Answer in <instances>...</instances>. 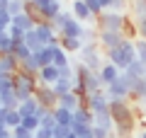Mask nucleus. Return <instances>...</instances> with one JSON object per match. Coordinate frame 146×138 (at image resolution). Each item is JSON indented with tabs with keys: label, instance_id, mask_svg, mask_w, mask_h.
<instances>
[{
	"label": "nucleus",
	"instance_id": "nucleus-1",
	"mask_svg": "<svg viewBox=\"0 0 146 138\" xmlns=\"http://www.w3.org/2000/svg\"><path fill=\"white\" fill-rule=\"evenodd\" d=\"M110 114H112V121H115L112 133L117 138H134V131L141 119L129 99H110Z\"/></svg>",
	"mask_w": 146,
	"mask_h": 138
},
{
	"label": "nucleus",
	"instance_id": "nucleus-2",
	"mask_svg": "<svg viewBox=\"0 0 146 138\" xmlns=\"http://www.w3.org/2000/svg\"><path fill=\"white\" fill-rule=\"evenodd\" d=\"M105 56H107V61L112 63V66H117L124 73L127 68L131 66V61H136V46H134V41L122 39V44L115 46V49H110V51H105Z\"/></svg>",
	"mask_w": 146,
	"mask_h": 138
},
{
	"label": "nucleus",
	"instance_id": "nucleus-3",
	"mask_svg": "<svg viewBox=\"0 0 146 138\" xmlns=\"http://www.w3.org/2000/svg\"><path fill=\"white\" fill-rule=\"evenodd\" d=\"M124 12H117V10H105L102 15L95 17V29L98 32H122L124 29V22H127Z\"/></svg>",
	"mask_w": 146,
	"mask_h": 138
},
{
	"label": "nucleus",
	"instance_id": "nucleus-4",
	"mask_svg": "<svg viewBox=\"0 0 146 138\" xmlns=\"http://www.w3.org/2000/svg\"><path fill=\"white\" fill-rule=\"evenodd\" d=\"M80 56V63H83L88 70H95L98 73L100 68H102V49H100V44L95 41V44H83V49L78 51Z\"/></svg>",
	"mask_w": 146,
	"mask_h": 138
},
{
	"label": "nucleus",
	"instance_id": "nucleus-5",
	"mask_svg": "<svg viewBox=\"0 0 146 138\" xmlns=\"http://www.w3.org/2000/svg\"><path fill=\"white\" fill-rule=\"evenodd\" d=\"M105 95H107V99H129V95H131V80L124 75V73H119V78H117L112 85L105 87Z\"/></svg>",
	"mask_w": 146,
	"mask_h": 138
},
{
	"label": "nucleus",
	"instance_id": "nucleus-6",
	"mask_svg": "<svg viewBox=\"0 0 146 138\" xmlns=\"http://www.w3.org/2000/svg\"><path fill=\"white\" fill-rule=\"evenodd\" d=\"M34 99L39 102V107H44V109H54V107H58V97L54 95L51 85H39V87L34 90Z\"/></svg>",
	"mask_w": 146,
	"mask_h": 138
},
{
	"label": "nucleus",
	"instance_id": "nucleus-7",
	"mask_svg": "<svg viewBox=\"0 0 146 138\" xmlns=\"http://www.w3.org/2000/svg\"><path fill=\"white\" fill-rule=\"evenodd\" d=\"M34 32H36V36H39V41H42L44 46H58V34L54 32V27H51V22H42V24H36L34 27Z\"/></svg>",
	"mask_w": 146,
	"mask_h": 138
},
{
	"label": "nucleus",
	"instance_id": "nucleus-8",
	"mask_svg": "<svg viewBox=\"0 0 146 138\" xmlns=\"http://www.w3.org/2000/svg\"><path fill=\"white\" fill-rule=\"evenodd\" d=\"M12 82H15V87H25V90H32V92L39 87V78H36L34 73L22 70V68L15 73V75H12Z\"/></svg>",
	"mask_w": 146,
	"mask_h": 138
},
{
	"label": "nucleus",
	"instance_id": "nucleus-9",
	"mask_svg": "<svg viewBox=\"0 0 146 138\" xmlns=\"http://www.w3.org/2000/svg\"><path fill=\"white\" fill-rule=\"evenodd\" d=\"M85 102H88V109H90L93 114H98V112H107V109H110V99H107V95H105V90L88 95V97H85Z\"/></svg>",
	"mask_w": 146,
	"mask_h": 138
},
{
	"label": "nucleus",
	"instance_id": "nucleus-10",
	"mask_svg": "<svg viewBox=\"0 0 146 138\" xmlns=\"http://www.w3.org/2000/svg\"><path fill=\"white\" fill-rule=\"evenodd\" d=\"M122 39H124V34H122V32H100V34H98V44H100V49H102V51H110V49L119 46Z\"/></svg>",
	"mask_w": 146,
	"mask_h": 138
},
{
	"label": "nucleus",
	"instance_id": "nucleus-11",
	"mask_svg": "<svg viewBox=\"0 0 146 138\" xmlns=\"http://www.w3.org/2000/svg\"><path fill=\"white\" fill-rule=\"evenodd\" d=\"M58 107L68 109V112H76L78 107H88V102H85V97H80L76 92H68V95H63V97L58 99Z\"/></svg>",
	"mask_w": 146,
	"mask_h": 138
},
{
	"label": "nucleus",
	"instance_id": "nucleus-12",
	"mask_svg": "<svg viewBox=\"0 0 146 138\" xmlns=\"http://www.w3.org/2000/svg\"><path fill=\"white\" fill-rule=\"evenodd\" d=\"M71 12H73V17L83 24V22H88V20H93L95 22V17H93V12H90V7L85 5V0H73L71 3Z\"/></svg>",
	"mask_w": 146,
	"mask_h": 138
},
{
	"label": "nucleus",
	"instance_id": "nucleus-13",
	"mask_svg": "<svg viewBox=\"0 0 146 138\" xmlns=\"http://www.w3.org/2000/svg\"><path fill=\"white\" fill-rule=\"evenodd\" d=\"M98 73H100V80H102V85L107 87V85H112V82L119 78V73H122V70H119L117 66H112L110 61H105V63H102V68H100Z\"/></svg>",
	"mask_w": 146,
	"mask_h": 138
},
{
	"label": "nucleus",
	"instance_id": "nucleus-14",
	"mask_svg": "<svg viewBox=\"0 0 146 138\" xmlns=\"http://www.w3.org/2000/svg\"><path fill=\"white\" fill-rule=\"evenodd\" d=\"M129 17L136 24L146 22V0H129Z\"/></svg>",
	"mask_w": 146,
	"mask_h": 138
},
{
	"label": "nucleus",
	"instance_id": "nucleus-15",
	"mask_svg": "<svg viewBox=\"0 0 146 138\" xmlns=\"http://www.w3.org/2000/svg\"><path fill=\"white\" fill-rule=\"evenodd\" d=\"M83 87H85V97H88V95H93V92H100V90H105L102 80H100V73H95V70H88V75H85V82H83Z\"/></svg>",
	"mask_w": 146,
	"mask_h": 138
},
{
	"label": "nucleus",
	"instance_id": "nucleus-16",
	"mask_svg": "<svg viewBox=\"0 0 146 138\" xmlns=\"http://www.w3.org/2000/svg\"><path fill=\"white\" fill-rule=\"evenodd\" d=\"M36 78H39V85H54L61 78V73H58L56 66H44L42 70L36 73Z\"/></svg>",
	"mask_w": 146,
	"mask_h": 138
},
{
	"label": "nucleus",
	"instance_id": "nucleus-17",
	"mask_svg": "<svg viewBox=\"0 0 146 138\" xmlns=\"http://www.w3.org/2000/svg\"><path fill=\"white\" fill-rule=\"evenodd\" d=\"M80 34H83V24H80L76 17L68 20L66 24H63V29L58 32V36H73V39H80Z\"/></svg>",
	"mask_w": 146,
	"mask_h": 138
},
{
	"label": "nucleus",
	"instance_id": "nucleus-18",
	"mask_svg": "<svg viewBox=\"0 0 146 138\" xmlns=\"http://www.w3.org/2000/svg\"><path fill=\"white\" fill-rule=\"evenodd\" d=\"M0 107L7 109V112L20 107V99H17V95H15V87H12V90H3V92H0Z\"/></svg>",
	"mask_w": 146,
	"mask_h": 138
},
{
	"label": "nucleus",
	"instance_id": "nucleus-19",
	"mask_svg": "<svg viewBox=\"0 0 146 138\" xmlns=\"http://www.w3.org/2000/svg\"><path fill=\"white\" fill-rule=\"evenodd\" d=\"M51 90H54V95H56V97L61 99L63 95L73 92V78H58V80L51 85Z\"/></svg>",
	"mask_w": 146,
	"mask_h": 138
},
{
	"label": "nucleus",
	"instance_id": "nucleus-20",
	"mask_svg": "<svg viewBox=\"0 0 146 138\" xmlns=\"http://www.w3.org/2000/svg\"><path fill=\"white\" fill-rule=\"evenodd\" d=\"M93 126H100V128H107V131H115V121H112V114L107 112H98L93 114Z\"/></svg>",
	"mask_w": 146,
	"mask_h": 138
},
{
	"label": "nucleus",
	"instance_id": "nucleus-21",
	"mask_svg": "<svg viewBox=\"0 0 146 138\" xmlns=\"http://www.w3.org/2000/svg\"><path fill=\"white\" fill-rule=\"evenodd\" d=\"M51 112H54V119H56V126H68V128L73 126V112H68L63 107H54Z\"/></svg>",
	"mask_w": 146,
	"mask_h": 138
},
{
	"label": "nucleus",
	"instance_id": "nucleus-22",
	"mask_svg": "<svg viewBox=\"0 0 146 138\" xmlns=\"http://www.w3.org/2000/svg\"><path fill=\"white\" fill-rule=\"evenodd\" d=\"M146 99V80H134L131 82V95H129V102H144Z\"/></svg>",
	"mask_w": 146,
	"mask_h": 138
},
{
	"label": "nucleus",
	"instance_id": "nucleus-23",
	"mask_svg": "<svg viewBox=\"0 0 146 138\" xmlns=\"http://www.w3.org/2000/svg\"><path fill=\"white\" fill-rule=\"evenodd\" d=\"M124 75L129 78L131 82H134V80H141V78L146 75V66H144V63L139 61V58H136V61H131V66H129V68L124 70Z\"/></svg>",
	"mask_w": 146,
	"mask_h": 138
},
{
	"label": "nucleus",
	"instance_id": "nucleus-24",
	"mask_svg": "<svg viewBox=\"0 0 146 138\" xmlns=\"http://www.w3.org/2000/svg\"><path fill=\"white\" fill-rule=\"evenodd\" d=\"M58 39H61L58 46H61L66 53H78L80 49H83V41L80 39H73V36H58Z\"/></svg>",
	"mask_w": 146,
	"mask_h": 138
},
{
	"label": "nucleus",
	"instance_id": "nucleus-25",
	"mask_svg": "<svg viewBox=\"0 0 146 138\" xmlns=\"http://www.w3.org/2000/svg\"><path fill=\"white\" fill-rule=\"evenodd\" d=\"M36 109H39V102H36L34 97L25 99V102H20V107H17V112H20V116H36Z\"/></svg>",
	"mask_w": 146,
	"mask_h": 138
},
{
	"label": "nucleus",
	"instance_id": "nucleus-26",
	"mask_svg": "<svg viewBox=\"0 0 146 138\" xmlns=\"http://www.w3.org/2000/svg\"><path fill=\"white\" fill-rule=\"evenodd\" d=\"M12 24H15V27H20L22 32H32V29L36 27V22L32 20V17L27 15V12H22V15H15V17H12Z\"/></svg>",
	"mask_w": 146,
	"mask_h": 138
},
{
	"label": "nucleus",
	"instance_id": "nucleus-27",
	"mask_svg": "<svg viewBox=\"0 0 146 138\" xmlns=\"http://www.w3.org/2000/svg\"><path fill=\"white\" fill-rule=\"evenodd\" d=\"M22 41H25V46L29 49L32 53H36L39 49H44V44L39 41V36H36V32H34V29H32V32H27V34H25V39H22Z\"/></svg>",
	"mask_w": 146,
	"mask_h": 138
},
{
	"label": "nucleus",
	"instance_id": "nucleus-28",
	"mask_svg": "<svg viewBox=\"0 0 146 138\" xmlns=\"http://www.w3.org/2000/svg\"><path fill=\"white\" fill-rule=\"evenodd\" d=\"M73 124H90L93 126V112L88 107H78L73 112Z\"/></svg>",
	"mask_w": 146,
	"mask_h": 138
},
{
	"label": "nucleus",
	"instance_id": "nucleus-29",
	"mask_svg": "<svg viewBox=\"0 0 146 138\" xmlns=\"http://www.w3.org/2000/svg\"><path fill=\"white\" fill-rule=\"evenodd\" d=\"M68 20H73V12H71V10H61V12H58V15L51 20V27H54V32L58 34V32L63 29V24H66Z\"/></svg>",
	"mask_w": 146,
	"mask_h": 138
},
{
	"label": "nucleus",
	"instance_id": "nucleus-30",
	"mask_svg": "<svg viewBox=\"0 0 146 138\" xmlns=\"http://www.w3.org/2000/svg\"><path fill=\"white\" fill-rule=\"evenodd\" d=\"M36 58H39V63L44 66H54V46H44V49H39L36 51Z\"/></svg>",
	"mask_w": 146,
	"mask_h": 138
},
{
	"label": "nucleus",
	"instance_id": "nucleus-31",
	"mask_svg": "<svg viewBox=\"0 0 146 138\" xmlns=\"http://www.w3.org/2000/svg\"><path fill=\"white\" fill-rule=\"evenodd\" d=\"M20 68H22V70H27V73H34V75H36V73L42 70V63H39V58H36V53H32V56L27 58Z\"/></svg>",
	"mask_w": 146,
	"mask_h": 138
},
{
	"label": "nucleus",
	"instance_id": "nucleus-32",
	"mask_svg": "<svg viewBox=\"0 0 146 138\" xmlns=\"http://www.w3.org/2000/svg\"><path fill=\"white\" fill-rule=\"evenodd\" d=\"M71 131L78 138H93V126H90V124H73Z\"/></svg>",
	"mask_w": 146,
	"mask_h": 138
},
{
	"label": "nucleus",
	"instance_id": "nucleus-33",
	"mask_svg": "<svg viewBox=\"0 0 146 138\" xmlns=\"http://www.w3.org/2000/svg\"><path fill=\"white\" fill-rule=\"evenodd\" d=\"M12 56H15L17 61H20V66H22V63H25L27 58L32 56V51L25 46V41H20V44H15V51H12Z\"/></svg>",
	"mask_w": 146,
	"mask_h": 138
},
{
	"label": "nucleus",
	"instance_id": "nucleus-34",
	"mask_svg": "<svg viewBox=\"0 0 146 138\" xmlns=\"http://www.w3.org/2000/svg\"><path fill=\"white\" fill-rule=\"evenodd\" d=\"M20 124H22V116H20V112H17V109H10V112L5 114V126L12 131V128H17Z\"/></svg>",
	"mask_w": 146,
	"mask_h": 138
},
{
	"label": "nucleus",
	"instance_id": "nucleus-35",
	"mask_svg": "<svg viewBox=\"0 0 146 138\" xmlns=\"http://www.w3.org/2000/svg\"><path fill=\"white\" fill-rule=\"evenodd\" d=\"M20 126L27 128L29 133H36V131H39V126H42V121H39V116H25Z\"/></svg>",
	"mask_w": 146,
	"mask_h": 138
},
{
	"label": "nucleus",
	"instance_id": "nucleus-36",
	"mask_svg": "<svg viewBox=\"0 0 146 138\" xmlns=\"http://www.w3.org/2000/svg\"><path fill=\"white\" fill-rule=\"evenodd\" d=\"M66 63H71V61H68V53L63 51L61 46H54V66L61 68V66H66Z\"/></svg>",
	"mask_w": 146,
	"mask_h": 138
},
{
	"label": "nucleus",
	"instance_id": "nucleus-37",
	"mask_svg": "<svg viewBox=\"0 0 146 138\" xmlns=\"http://www.w3.org/2000/svg\"><path fill=\"white\" fill-rule=\"evenodd\" d=\"M98 29H90V27H83V34H80V41L83 44H95L98 41Z\"/></svg>",
	"mask_w": 146,
	"mask_h": 138
},
{
	"label": "nucleus",
	"instance_id": "nucleus-38",
	"mask_svg": "<svg viewBox=\"0 0 146 138\" xmlns=\"http://www.w3.org/2000/svg\"><path fill=\"white\" fill-rule=\"evenodd\" d=\"M39 121H42V128H49V131H54V128H56V119H54V112H51V109H46V112H44V116L39 119Z\"/></svg>",
	"mask_w": 146,
	"mask_h": 138
},
{
	"label": "nucleus",
	"instance_id": "nucleus-39",
	"mask_svg": "<svg viewBox=\"0 0 146 138\" xmlns=\"http://www.w3.org/2000/svg\"><path fill=\"white\" fill-rule=\"evenodd\" d=\"M7 12H10L12 17L22 15V12H25V0H10V3H7Z\"/></svg>",
	"mask_w": 146,
	"mask_h": 138
},
{
	"label": "nucleus",
	"instance_id": "nucleus-40",
	"mask_svg": "<svg viewBox=\"0 0 146 138\" xmlns=\"http://www.w3.org/2000/svg\"><path fill=\"white\" fill-rule=\"evenodd\" d=\"M134 46H136V58L146 66V39H136Z\"/></svg>",
	"mask_w": 146,
	"mask_h": 138
},
{
	"label": "nucleus",
	"instance_id": "nucleus-41",
	"mask_svg": "<svg viewBox=\"0 0 146 138\" xmlns=\"http://www.w3.org/2000/svg\"><path fill=\"white\" fill-rule=\"evenodd\" d=\"M7 34H10V39L15 41V44H20V41L25 39V34H27V32H22L20 27H15V24H10V27H7Z\"/></svg>",
	"mask_w": 146,
	"mask_h": 138
},
{
	"label": "nucleus",
	"instance_id": "nucleus-42",
	"mask_svg": "<svg viewBox=\"0 0 146 138\" xmlns=\"http://www.w3.org/2000/svg\"><path fill=\"white\" fill-rule=\"evenodd\" d=\"M85 5L90 7L93 17H98V15H102V12H105V7H102V3H100V0H85Z\"/></svg>",
	"mask_w": 146,
	"mask_h": 138
},
{
	"label": "nucleus",
	"instance_id": "nucleus-43",
	"mask_svg": "<svg viewBox=\"0 0 146 138\" xmlns=\"http://www.w3.org/2000/svg\"><path fill=\"white\" fill-rule=\"evenodd\" d=\"M93 138H112V131L100 128V126H93Z\"/></svg>",
	"mask_w": 146,
	"mask_h": 138
},
{
	"label": "nucleus",
	"instance_id": "nucleus-44",
	"mask_svg": "<svg viewBox=\"0 0 146 138\" xmlns=\"http://www.w3.org/2000/svg\"><path fill=\"white\" fill-rule=\"evenodd\" d=\"M68 133H71V128H68V126H56V128H54V136H51V138H66Z\"/></svg>",
	"mask_w": 146,
	"mask_h": 138
},
{
	"label": "nucleus",
	"instance_id": "nucleus-45",
	"mask_svg": "<svg viewBox=\"0 0 146 138\" xmlns=\"http://www.w3.org/2000/svg\"><path fill=\"white\" fill-rule=\"evenodd\" d=\"M51 136H54V131H49V128H42V126H39V131L34 133V138H51Z\"/></svg>",
	"mask_w": 146,
	"mask_h": 138
},
{
	"label": "nucleus",
	"instance_id": "nucleus-46",
	"mask_svg": "<svg viewBox=\"0 0 146 138\" xmlns=\"http://www.w3.org/2000/svg\"><path fill=\"white\" fill-rule=\"evenodd\" d=\"M5 114H7V109L0 107V126H5Z\"/></svg>",
	"mask_w": 146,
	"mask_h": 138
},
{
	"label": "nucleus",
	"instance_id": "nucleus-47",
	"mask_svg": "<svg viewBox=\"0 0 146 138\" xmlns=\"http://www.w3.org/2000/svg\"><path fill=\"white\" fill-rule=\"evenodd\" d=\"M100 3H102L105 10H110V7H112V0H100Z\"/></svg>",
	"mask_w": 146,
	"mask_h": 138
},
{
	"label": "nucleus",
	"instance_id": "nucleus-48",
	"mask_svg": "<svg viewBox=\"0 0 146 138\" xmlns=\"http://www.w3.org/2000/svg\"><path fill=\"white\" fill-rule=\"evenodd\" d=\"M7 3H10V0H0V12H3V10H7Z\"/></svg>",
	"mask_w": 146,
	"mask_h": 138
},
{
	"label": "nucleus",
	"instance_id": "nucleus-49",
	"mask_svg": "<svg viewBox=\"0 0 146 138\" xmlns=\"http://www.w3.org/2000/svg\"><path fill=\"white\" fill-rule=\"evenodd\" d=\"M139 138H146V128H141V133H139Z\"/></svg>",
	"mask_w": 146,
	"mask_h": 138
},
{
	"label": "nucleus",
	"instance_id": "nucleus-50",
	"mask_svg": "<svg viewBox=\"0 0 146 138\" xmlns=\"http://www.w3.org/2000/svg\"><path fill=\"white\" fill-rule=\"evenodd\" d=\"M66 138H78V136H76V133H73V131H71V133H68V136H66Z\"/></svg>",
	"mask_w": 146,
	"mask_h": 138
},
{
	"label": "nucleus",
	"instance_id": "nucleus-51",
	"mask_svg": "<svg viewBox=\"0 0 146 138\" xmlns=\"http://www.w3.org/2000/svg\"><path fill=\"white\" fill-rule=\"evenodd\" d=\"M112 138H117V136H115V133H112Z\"/></svg>",
	"mask_w": 146,
	"mask_h": 138
}]
</instances>
